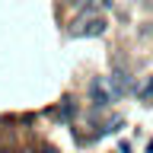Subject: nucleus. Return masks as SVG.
Wrapping results in <instances>:
<instances>
[{
	"instance_id": "1",
	"label": "nucleus",
	"mask_w": 153,
	"mask_h": 153,
	"mask_svg": "<svg viewBox=\"0 0 153 153\" xmlns=\"http://www.w3.org/2000/svg\"><path fill=\"white\" fill-rule=\"evenodd\" d=\"M105 29H108V22H105L102 13L86 10V13H80V16L70 22V35L74 38H96V35H102Z\"/></svg>"
},
{
	"instance_id": "2",
	"label": "nucleus",
	"mask_w": 153,
	"mask_h": 153,
	"mask_svg": "<svg viewBox=\"0 0 153 153\" xmlns=\"http://www.w3.org/2000/svg\"><path fill=\"white\" fill-rule=\"evenodd\" d=\"M89 99L96 105H112V102L121 99V93H118V86H115L112 76H96L93 83H89Z\"/></svg>"
},
{
	"instance_id": "3",
	"label": "nucleus",
	"mask_w": 153,
	"mask_h": 153,
	"mask_svg": "<svg viewBox=\"0 0 153 153\" xmlns=\"http://www.w3.org/2000/svg\"><path fill=\"white\" fill-rule=\"evenodd\" d=\"M137 99L140 102H153V76H147L143 86H137Z\"/></svg>"
},
{
	"instance_id": "4",
	"label": "nucleus",
	"mask_w": 153,
	"mask_h": 153,
	"mask_svg": "<svg viewBox=\"0 0 153 153\" xmlns=\"http://www.w3.org/2000/svg\"><path fill=\"white\" fill-rule=\"evenodd\" d=\"M70 115H76V105L70 102V99H64V102H61V108H57V118H64V121H67Z\"/></svg>"
},
{
	"instance_id": "5",
	"label": "nucleus",
	"mask_w": 153,
	"mask_h": 153,
	"mask_svg": "<svg viewBox=\"0 0 153 153\" xmlns=\"http://www.w3.org/2000/svg\"><path fill=\"white\" fill-rule=\"evenodd\" d=\"M74 3H76V7H105V10H108V7H112V3H115V0H74Z\"/></svg>"
},
{
	"instance_id": "6",
	"label": "nucleus",
	"mask_w": 153,
	"mask_h": 153,
	"mask_svg": "<svg viewBox=\"0 0 153 153\" xmlns=\"http://www.w3.org/2000/svg\"><path fill=\"white\" fill-rule=\"evenodd\" d=\"M45 153H54V150H45Z\"/></svg>"
}]
</instances>
